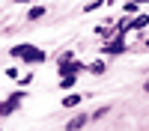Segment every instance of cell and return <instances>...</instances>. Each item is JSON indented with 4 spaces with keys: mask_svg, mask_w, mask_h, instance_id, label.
<instances>
[{
    "mask_svg": "<svg viewBox=\"0 0 149 131\" xmlns=\"http://www.w3.org/2000/svg\"><path fill=\"white\" fill-rule=\"evenodd\" d=\"M15 60H24L27 66H39V63H45V51L42 48H36V45H15L9 51Z\"/></svg>",
    "mask_w": 149,
    "mask_h": 131,
    "instance_id": "obj_1",
    "label": "cell"
},
{
    "mask_svg": "<svg viewBox=\"0 0 149 131\" xmlns=\"http://www.w3.org/2000/svg\"><path fill=\"white\" fill-rule=\"evenodd\" d=\"M21 101H24V92H21V89H18V92H12L6 101H0V116H12V113L21 107Z\"/></svg>",
    "mask_w": 149,
    "mask_h": 131,
    "instance_id": "obj_2",
    "label": "cell"
},
{
    "mask_svg": "<svg viewBox=\"0 0 149 131\" xmlns=\"http://www.w3.org/2000/svg\"><path fill=\"white\" fill-rule=\"evenodd\" d=\"M125 48H128V45H125V36H122V33H116L113 39H107V42H104V48H102V51H104L107 57H116V54H122V51H125Z\"/></svg>",
    "mask_w": 149,
    "mask_h": 131,
    "instance_id": "obj_3",
    "label": "cell"
},
{
    "mask_svg": "<svg viewBox=\"0 0 149 131\" xmlns=\"http://www.w3.org/2000/svg\"><path fill=\"white\" fill-rule=\"evenodd\" d=\"M86 122H90V116H86V113H78L74 119H69V122H66V131H78V128H84Z\"/></svg>",
    "mask_w": 149,
    "mask_h": 131,
    "instance_id": "obj_4",
    "label": "cell"
},
{
    "mask_svg": "<svg viewBox=\"0 0 149 131\" xmlns=\"http://www.w3.org/2000/svg\"><path fill=\"white\" fill-rule=\"evenodd\" d=\"M128 27H131V30H146V27H149V15H134V18L128 21Z\"/></svg>",
    "mask_w": 149,
    "mask_h": 131,
    "instance_id": "obj_5",
    "label": "cell"
},
{
    "mask_svg": "<svg viewBox=\"0 0 149 131\" xmlns=\"http://www.w3.org/2000/svg\"><path fill=\"white\" fill-rule=\"evenodd\" d=\"M104 60H95V63H90V66H86V71H90V75H104Z\"/></svg>",
    "mask_w": 149,
    "mask_h": 131,
    "instance_id": "obj_6",
    "label": "cell"
},
{
    "mask_svg": "<svg viewBox=\"0 0 149 131\" xmlns=\"http://www.w3.org/2000/svg\"><path fill=\"white\" fill-rule=\"evenodd\" d=\"M74 83H78V75H63L60 78V89H72Z\"/></svg>",
    "mask_w": 149,
    "mask_h": 131,
    "instance_id": "obj_7",
    "label": "cell"
},
{
    "mask_svg": "<svg viewBox=\"0 0 149 131\" xmlns=\"http://www.w3.org/2000/svg\"><path fill=\"white\" fill-rule=\"evenodd\" d=\"M42 15H45V6H33V9L27 12V21H39Z\"/></svg>",
    "mask_w": 149,
    "mask_h": 131,
    "instance_id": "obj_8",
    "label": "cell"
},
{
    "mask_svg": "<svg viewBox=\"0 0 149 131\" xmlns=\"http://www.w3.org/2000/svg\"><path fill=\"white\" fill-rule=\"evenodd\" d=\"M84 101V95H66V98H63V107H78Z\"/></svg>",
    "mask_w": 149,
    "mask_h": 131,
    "instance_id": "obj_9",
    "label": "cell"
},
{
    "mask_svg": "<svg viewBox=\"0 0 149 131\" xmlns=\"http://www.w3.org/2000/svg\"><path fill=\"white\" fill-rule=\"evenodd\" d=\"M104 3H107V0H93V3H86V6H84V12H95V9H102Z\"/></svg>",
    "mask_w": 149,
    "mask_h": 131,
    "instance_id": "obj_10",
    "label": "cell"
},
{
    "mask_svg": "<svg viewBox=\"0 0 149 131\" xmlns=\"http://www.w3.org/2000/svg\"><path fill=\"white\" fill-rule=\"evenodd\" d=\"M122 12H125V15H134V12H137V3H134V0H131V3H125V6H122Z\"/></svg>",
    "mask_w": 149,
    "mask_h": 131,
    "instance_id": "obj_11",
    "label": "cell"
},
{
    "mask_svg": "<svg viewBox=\"0 0 149 131\" xmlns=\"http://www.w3.org/2000/svg\"><path fill=\"white\" fill-rule=\"evenodd\" d=\"M107 110H110V107H98V110H95V113H93V116H90V119H102V116H104V113H107Z\"/></svg>",
    "mask_w": 149,
    "mask_h": 131,
    "instance_id": "obj_12",
    "label": "cell"
},
{
    "mask_svg": "<svg viewBox=\"0 0 149 131\" xmlns=\"http://www.w3.org/2000/svg\"><path fill=\"white\" fill-rule=\"evenodd\" d=\"M134 3H137V6H149V0H134Z\"/></svg>",
    "mask_w": 149,
    "mask_h": 131,
    "instance_id": "obj_13",
    "label": "cell"
},
{
    "mask_svg": "<svg viewBox=\"0 0 149 131\" xmlns=\"http://www.w3.org/2000/svg\"><path fill=\"white\" fill-rule=\"evenodd\" d=\"M143 89H146V95H149V80H146V83H143Z\"/></svg>",
    "mask_w": 149,
    "mask_h": 131,
    "instance_id": "obj_14",
    "label": "cell"
},
{
    "mask_svg": "<svg viewBox=\"0 0 149 131\" xmlns=\"http://www.w3.org/2000/svg\"><path fill=\"white\" fill-rule=\"evenodd\" d=\"M15 3H33V0H15Z\"/></svg>",
    "mask_w": 149,
    "mask_h": 131,
    "instance_id": "obj_15",
    "label": "cell"
},
{
    "mask_svg": "<svg viewBox=\"0 0 149 131\" xmlns=\"http://www.w3.org/2000/svg\"><path fill=\"white\" fill-rule=\"evenodd\" d=\"M143 45H146V48H149V39H146V42H143Z\"/></svg>",
    "mask_w": 149,
    "mask_h": 131,
    "instance_id": "obj_16",
    "label": "cell"
}]
</instances>
